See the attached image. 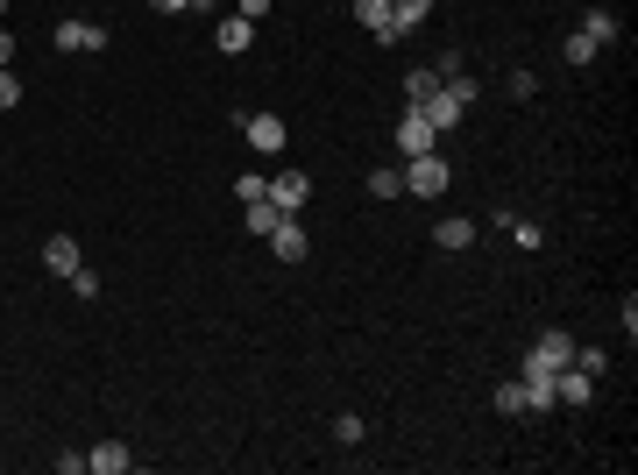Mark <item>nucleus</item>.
<instances>
[{"mask_svg":"<svg viewBox=\"0 0 638 475\" xmlns=\"http://www.w3.org/2000/svg\"><path fill=\"white\" fill-rule=\"evenodd\" d=\"M568 362H575V341L553 327V334H539V341H532V355H525V369H518V376H525L532 390H546V398H553V376H561Z\"/></svg>","mask_w":638,"mask_h":475,"instance_id":"obj_1","label":"nucleus"},{"mask_svg":"<svg viewBox=\"0 0 638 475\" xmlns=\"http://www.w3.org/2000/svg\"><path fill=\"white\" fill-rule=\"evenodd\" d=\"M405 192H419V199H440V192H447V156H440V149L405 156Z\"/></svg>","mask_w":638,"mask_h":475,"instance_id":"obj_2","label":"nucleus"},{"mask_svg":"<svg viewBox=\"0 0 638 475\" xmlns=\"http://www.w3.org/2000/svg\"><path fill=\"white\" fill-rule=\"evenodd\" d=\"M546 405H553V398H546V390H532L525 376H504V383H497V412H504V419H532V412H546Z\"/></svg>","mask_w":638,"mask_h":475,"instance_id":"obj_3","label":"nucleus"},{"mask_svg":"<svg viewBox=\"0 0 638 475\" xmlns=\"http://www.w3.org/2000/svg\"><path fill=\"white\" fill-rule=\"evenodd\" d=\"M426 149H440V128L419 107H405V114H397V156H426Z\"/></svg>","mask_w":638,"mask_h":475,"instance_id":"obj_4","label":"nucleus"},{"mask_svg":"<svg viewBox=\"0 0 638 475\" xmlns=\"http://www.w3.org/2000/svg\"><path fill=\"white\" fill-rule=\"evenodd\" d=\"M50 43H57L64 57H93V50H107V29H100V22H57Z\"/></svg>","mask_w":638,"mask_h":475,"instance_id":"obj_5","label":"nucleus"},{"mask_svg":"<svg viewBox=\"0 0 638 475\" xmlns=\"http://www.w3.org/2000/svg\"><path fill=\"white\" fill-rule=\"evenodd\" d=\"M553 405H575V412H582V405H596V376L568 362L561 376H553Z\"/></svg>","mask_w":638,"mask_h":475,"instance_id":"obj_6","label":"nucleus"},{"mask_svg":"<svg viewBox=\"0 0 638 475\" xmlns=\"http://www.w3.org/2000/svg\"><path fill=\"white\" fill-rule=\"evenodd\" d=\"M263 199H270V206H277V213H298V206H305V199H312V178H305V171H277V178H270V192H263Z\"/></svg>","mask_w":638,"mask_h":475,"instance_id":"obj_7","label":"nucleus"},{"mask_svg":"<svg viewBox=\"0 0 638 475\" xmlns=\"http://www.w3.org/2000/svg\"><path fill=\"white\" fill-rule=\"evenodd\" d=\"M242 135H249V149H256V156H284V121H277V114H249V121H242Z\"/></svg>","mask_w":638,"mask_h":475,"instance_id":"obj_8","label":"nucleus"},{"mask_svg":"<svg viewBox=\"0 0 638 475\" xmlns=\"http://www.w3.org/2000/svg\"><path fill=\"white\" fill-rule=\"evenodd\" d=\"M263 242H270V249H277L284 263H305V249H312V242H305V227H298L291 213H284V220H277V227L263 234Z\"/></svg>","mask_w":638,"mask_h":475,"instance_id":"obj_9","label":"nucleus"},{"mask_svg":"<svg viewBox=\"0 0 638 475\" xmlns=\"http://www.w3.org/2000/svg\"><path fill=\"white\" fill-rule=\"evenodd\" d=\"M426 15H433V0H390V36H383V43L397 50V36H412Z\"/></svg>","mask_w":638,"mask_h":475,"instance_id":"obj_10","label":"nucleus"},{"mask_svg":"<svg viewBox=\"0 0 638 475\" xmlns=\"http://www.w3.org/2000/svg\"><path fill=\"white\" fill-rule=\"evenodd\" d=\"M78 263H86V256H78V242H71V234H50V242H43V270H50L57 284H64Z\"/></svg>","mask_w":638,"mask_h":475,"instance_id":"obj_11","label":"nucleus"},{"mask_svg":"<svg viewBox=\"0 0 638 475\" xmlns=\"http://www.w3.org/2000/svg\"><path fill=\"white\" fill-rule=\"evenodd\" d=\"M86 468H93V475H128L135 454H128L121 440H100V447H86Z\"/></svg>","mask_w":638,"mask_h":475,"instance_id":"obj_12","label":"nucleus"},{"mask_svg":"<svg viewBox=\"0 0 638 475\" xmlns=\"http://www.w3.org/2000/svg\"><path fill=\"white\" fill-rule=\"evenodd\" d=\"M433 242H440L447 256L468 249V242H475V220H461V213H454V220H433Z\"/></svg>","mask_w":638,"mask_h":475,"instance_id":"obj_13","label":"nucleus"},{"mask_svg":"<svg viewBox=\"0 0 638 475\" xmlns=\"http://www.w3.org/2000/svg\"><path fill=\"white\" fill-rule=\"evenodd\" d=\"M213 43H220V50H249V43H256V22H242V15H220Z\"/></svg>","mask_w":638,"mask_h":475,"instance_id":"obj_14","label":"nucleus"},{"mask_svg":"<svg viewBox=\"0 0 638 475\" xmlns=\"http://www.w3.org/2000/svg\"><path fill=\"white\" fill-rule=\"evenodd\" d=\"M355 22L383 43V36H390V0H355Z\"/></svg>","mask_w":638,"mask_h":475,"instance_id":"obj_15","label":"nucleus"},{"mask_svg":"<svg viewBox=\"0 0 638 475\" xmlns=\"http://www.w3.org/2000/svg\"><path fill=\"white\" fill-rule=\"evenodd\" d=\"M582 36H589V43H617V15H610V8H589V15H582Z\"/></svg>","mask_w":638,"mask_h":475,"instance_id":"obj_16","label":"nucleus"},{"mask_svg":"<svg viewBox=\"0 0 638 475\" xmlns=\"http://www.w3.org/2000/svg\"><path fill=\"white\" fill-rule=\"evenodd\" d=\"M504 227H511V242H518V249H546V227H532V220H511V213H504Z\"/></svg>","mask_w":638,"mask_h":475,"instance_id":"obj_17","label":"nucleus"},{"mask_svg":"<svg viewBox=\"0 0 638 475\" xmlns=\"http://www.w3.org/2000/svg\"><path fill=\"white\" fill-rule=\"evenodd\" d=\"M405 192V171H369V199H397Z\"/></svg>","mask_w":638,"mask_h":475,"instance_id":"obj_18","label":"nucleus"},{"mask_svg":"<svg viewBox=\"0 0 638 475\" xmlns=\"http://www.w3.org/2000/svg\"><path fill=\"white\" fill-rule=\"evenodd\" d=\"M277 220H284V213H277V206H270V199H249V234H270V227H277Z\"/></svg>","mask_w":638,"mask_h":475,"instance_id":"obj_19","label":"nucleus"},{"mask_svg":"<svg viewBox=\"0 0 638 475\" xmlns=\"http://www.w3.org/2000/svg\"><path fill=\"white\" fill-rule=\"evenodd\" d=\"M433 86H440V71H412V78H405V100H412V107H419V100H426V93H433Z\"/></svg>","mask_w":638,"mask_h":475,"instance_id":"obj_20","label":"nucleus"},{"mask_svg":"<svg viewBox=\"0 0 638 475\" xmlns=\"http://www.w3.org/2000/svg\"><path fill=\"white\" fill-rule=\"evenodd\" d=\"M596 50H603V43H589V36H582V29H575V36H568V64H596Z\"/></svg>","mask_w":638,"mask_h":475,"instance_id":"obj_21","label":"nucleus"},{"mask_svg":"<svg viewBox=\"0 0 638 475\" xmlns=\"http://www.w3.org/2000/svg\"><path fill=\"white\" fill-rule=\"evenodd\" d=\"M362 433H369V426H362V419H355V412H341V419H334V440H341V447H355V440H362Z\"/></svg>","mask_w":638,"mask_h":475,"instance_id":"obj_22","label":"nucleus"},{"mask_svg":"<svg viewBox=\"0 0 638 475\" xmlns=\"http://www.w3.org/2000/svg\"><path fill=\"white\" fill-rule=\"evenodd\" d=\"M64 284H71V291H78V298H100V277H93V270H86V263H78V270H71V277H64Z\"/></svg>","mask_w":638,"mask_h":475,"instance_id":"obj_23","label":"nucleus"},{"mask_svg":"<svg viewBox=\"0 0 638 475\" xmlns=\"http://www.w3.org/2000/svg\"><path fill=\"white\" fill-rule=\"evenodd\" d=\"M8 107H22V78H15V71H0V114H8Z\"/></svg>","mask_w":638,"mask_h":475,"instance_id":"obj_24","label":"nucleus"},{"mask_svg":"<svg viewBox=\"0 0 638 475\" xmlns=\"http://www.w3.org/2000/svg\"><path fill=\"white\" fill-rule=\"evenodd\" d=\"M234 192H242V199H263V192H270V178H263V171H242V178H234Z\"/></svg>","mask_w":638,"mask_h":475,"instance_id":"obj_25","label":"nucleus"},{"mask_svg":"<svg viewBox=\"0 0 638 475\" xmlns=\"http://www.w3.org/2000/svg\"><path fill=\"white\" fill-rule=\"evenodd\" d=\"M575 369H589V376H603V369H610V355H603V348H575Z\"/></svg>","mask_w":638,"mask_h":475,"instance_id":"obj_26","label":"nucleus"},{"mask_svg":"<svg viewBox=\"0 0 638 475\" xmlns=\"http://www.w3.org/2000/svg\"><path fill=\"white\" fill-rule=\"evenodd\" d=\"M156 15H192V8H213V0H149Z\"/></svg>","mask_w":638,"mask_h":475,"instance_id":"obj_27","label":"nucleus"},{"mask_svg":"<svg viewBox=\"0 0 638 475\" xmlns=\"http://www.w3.org/2000/svg\"><path fill=\"white\" fill-rule=\"evenodd\" d=\"M270 8H277V0H234V15H242V22H263Z\"/></svg>","mask_w":638,"mask_h":475,"instance_id":"obj_28","label":"nucleus"},{"mask_svg":"<svg viewBox=\"0 0 638 475\" xmlns=\"http://www.w3.org/2000/svg\"><path fill=\"white\" fill-rule=\"evenodd\" d=\"M8 57H15V36H8V29H0V71H8Z\"/></svg>","mask_w":638,"mask_h":475,"instance_id":"obj_29","label":"nucleus"},{"mask_svg":"<svg viewBox=\"0 0 638 475\" xmlns=\"http://www.w3.org/2000/svg\"><path fill=\"white\" fill-rule=\"evenodd\" d=\"M0 15H8V0H0Z\"/></svg>","mask_w":638,"mask_h":475,"instance_id":"obj_30","label":"nucleus"}]
</instances>
